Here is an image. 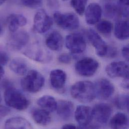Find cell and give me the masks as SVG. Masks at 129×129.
<instances>
[{"instance_id": "6da1fadb", "label": "cell", "mask_w": 129, "mask_h": 129, "mask_svg": "<svg viewBox=\"0 0 129 129\" xmlns=\"http://www.w3.org/2000/svg\"><path fill=\"white\" fill-rule=\"evenodd\" d=\"M70 93L74 99L82 103L91 102L96 97L94 84L89 81L75 83L70 88Z\"/></svg>"}, {"instance_id": "7a4b0ae2", "label": "cell", "mask_w": 129, "mask_h": 129, "mask_svg": "<svg viewBox=\"0 0 129 129\" xmlns=\"http://www.w3.org/2000/svg\"><path fill=\"white\" fill-rule=\"evenodd\" d=\"M4 99L7 106L18 111H24L29 105V101L27 97L12 86H8L6 89Z\"/></svg>"}, {"instance_id": "3957f363", "label": "cell", "mask_w": 129, "mask_h": 129, "mask_svg": "<svg viewBox=\"0 0 129 129\" xmlns=\"http://www.w3.org/2000/svg\"><path fill=\"white\" fill-rule=\"evenodd\" d=\"M45 79L37 70H31L22 79L21 84L23 89L29 93H37L44 86Z\"/></svg>"}, {"instance_id": "277c9868", "label": "cell", "mask_w": 129, "mask_h": 129, "mask_svg": "<svg viewBox=\"0 0 129 129\" xmlns=\"http://www.w3.org/2000/svg\"><path fill=\"white\" fill-rule=\"evenodd\" d=\"M53 19L56 24L64 30H73L79 26L78 17L72 12L62 13L56 12L53 15Z\"/></svg>"}, {"instance_id": "5b68a950", "label": "cell", "mask_w": 129, "mask_h": 129, "mask_svg": "<svg viewBox=\"0 0 129 129\" xmlns=\"http://www.w3.org/2000/svg\"><path fill=\"white\" fill-rule=\"evenodd\" d=\"M65 42L66 48L73 54L81 53L86 48L85 40L84 37L78 33H71L67 35Z\"/></svg>"}, {"instance_id": "8992f818", "label": "cell", "mask_w": 129, "mask_h": 129, "mask_svg": "<svg viewBox=\"0 0 129 129\" xmlns=\"http://www.w3.org/2000/svg\"><path fill=\"white\" fill-rule=\"evenodd\" d=\"M99 67V63L95 59L90 57H85L76 62L75 69L79 75L90 77L96 73Z\"/></svg>"}, {"instance_id": "52a82bcc", "label": "cell", "mask_w": 129, "mask_h": 129, "mask_svg": "<svg viewBox=\"0 0 129 129\" xmlns=\"http://www.w3.org/2000/svg\"><path fill=\"white\" fill-rule=\"evenodd\" d=\"M53 25L52 18L43 9H40L34 18L33 28L38 33L42 34L48 31Z\"/></svg>"}, {"instance_id": "ba28073f", "label": "cell", "mask_w": 129, "mask_h": 129, "mask_svg": "<svg viewBox=\"0 0 129 129\" xmlns=\"http://www.w3.org/2000/svg\"><path fill=\"white\" fill-rule=\"evenodd\" d=\"M29 40V35L26 31H17L12 33V34L10 36L8 40L7 45L11 50L20 51L27 45Z\"/></svg>"}, {"instance_id": "9c48e42d", "label": "cell", "mask_w": 129, "mask_h": 129, "mask_svg": "<svg viewBox=\"0 0 129 129\" xmlns=\"http://www.w3.org/2000/svg\"><path fill=\"white\" fill-rule=\"evenodd\" d=\"M105 14L112 19L128 18L129 16L128 6L116 4L113 1H108L104 6Z\"/></svg>"}, {"instance_id": "30bf717a", "label": "cell", "mask_w": 129, "mask_h": 129, "mask_svg": "<svg viewBox=\"0 0 129 129\" xmlns=\"http://www.w3.org/2000/svg\"><path fill=\"white\" fill-rule=\"evenodd\" d=\"M87 36L89 41L94 48L96 54L100 57L106 56L109 46L100 35L94 30L90 29L87 31Z\"/></svg>"}, {"instance_id": "8fae6325", "label": "cell", "mask_w": 129, "mask_h": 129, "mask_svg": "<svg viewBox=\"0 0 129 129\" xmlns=\"http://www.w3.org/2000/svg\"><path fill=\"white\" fill-rule=\"evenodd\" d=\"M106 72L111 78H129V66L123 61L113 62L108 65Z\"/></svg>"}, {"instance_id": "7c38bea8", "label": "cell", "mask_w": 129, "mask_h": 129, "mask_svg": "<svg viewBox=\"0 0 129 129\" xmlns=\"http://www.w3.org/2000/svg\"><path fill=\"white\" fill-rule=\"evenodd\" d=\"M96 96L102 100L110 98L115 91L114 84L106 78H101L98 80L94 84Z\"/></svg>"}, {"instance_id": "4fadbf2b", "label": "cell", "mask_w": 129, "mask_h": 129, "mask_svg": "<svg viewBox=\"0 0 129 129\" xmlns=\"http://www.w3.org/2000/svg\"><path fill=\"white\" fill-rule=\"evenodd\" d=\"M112 111L111 107L107 104H96L92 109L93 118L100 124H106L112 115Z\"/></svg>"}, {"instance_id": "5bb4252c", "label": "cell", "mask_w": 129, "mask_h": 129, "mask_svg": "<svg viewBox=\"0 0 129 129\" xmlns=\"http://www.w3.org/2000/svg\"><path fill=\"white\" fill-rule=\"evenodd\" d=\"M75 119L80 128H87L92 119V109L86 106H78L74 113Z\"/></svg>"}, {"instance_id": "9a60e30c", "label": "cell", "mask_w": 129, "mask_h": 129, "mask_svg": "<svg viewBox=\"0 0 129 129\" xmlns=\"http://www.w3.org/2000/svg\"><path fill=\"white\" fill-rule=\"evenodd\" d=\"M85 18L87 24L95 25L101 20L103 10L101 6L98 3L90 4L85 10Z\"/></svg>"}, {"instance_id": "2e32d148", "label": "cell", "mask_w": 129, "mask_h": 129, "mask_svg": "<svg viewBox=\"0 0 129 129\" xmlns=\"http://www.w3.org/2000/svg\"><path fill=\"white\" fill-rule=\"evenodd\" d=\"M49 76L52 87L57 91H63L67 78L64 71L61 69H54L50 72Z\"/></svg>"}, {"instance_id": "e0dca14e", "label": "cell", "mask_w": 129, "mask_h": 129, "mask_svg": "<svg viewBox=\"0 0 129 129\" xmlns=\"http://www.w3.org/2000/svg\"><path fill=\"white\" fill-rule=\"evenodd\" d=\"M56 112L58 116L64 121L70 119L74 112L73 104L67 100H60L57 102Z\"/></svg>"}, {"instance_id": "ac0fdd59", "label": "cell", "mask_w": 129, "mask_h": 129, "mask_svg": "<svg viewBox=\"0 0 129 129\" xmlns=\"http://www.w3.org/2000/svg\"><path fill=\"white\" fill-rule=\"evenodd\" d=\"M45 44L46 46L50 50L58 51L62 49L64 44V39L61 35L57 31H53L47 36Z\"/></svg>"}, {"instance_id": "d6986e66", "label": "cell", "mask_w": 129, "mask_h": 129, "mask_svg": "<svg viewBox=\"0 0 129 129\" xmlns=\"http://www.w3.org/2000/svg\"><path fill=\"white\" fill-rule=\"evenodd\" d=\"M27 23V19L22 14H12L7 18L8 27L12 33L17 31L19 27L25 26Z\"/></svg>"}, {"instance_id": "ffe728a7", "label": "cell", "mask_w": 129, "mask_h": 129, "mask_svg": "<svg viewBox=\"0 0 129 129\" xmlns=\"http://www.w3.org/2000/svg\"><path fill=\"white\" fill-rule=\"evenodd\" d=\"M32 117L34 121L37 124L46 126L51 122L50 113L43 109H35L32 111Z\"/></svg>"}, {"instance_id": "44dd1931", "label": "cell", "mask_w": 129, "mask_h": 129, "mask_svg": "<svg viewBox=\"0 0 129 129\" xmlns=\"http://www.w3.org/2000/svg\"><path fill=\"white\" fill-rule=\"evenodd\" d=\"M32 128L28 121L20 117L10 118L5 123V128L6 129H32Z\"/></svg>"}, {"instance_id": "7402d4cb", "label": "cell", "mask_w": 129, "mask_h": 129, "mask_svg": "<svg viewBox=\"0 0 129 129\" xmlns=\"http://www.w3.org/2000/svg\"><path fill=\"white\" fill-rule=\"evenodd\" d=\"M129 22L127 20L118 21L114 29L116 37L120 40H127L129 38Z\"/></svg>"}, {"instance_id": "603a6c76", "label": "cell", "mask_w": 129, "mask_h": 129, "mask_svg": "<svg viewBox=\"0 0 129 129\" xmlns=\"http://www.w3.org/2000/svg\"><path fill=\"white\" fill-rule=\"evenodd\" d=\"M37 103L41 109L52 113L56 111L57 102L53 96L45 95L40 98Z\"/></svg>"}, {"instance_id": "cb8c5ba5", "label": "cell", "mask_w": 129, "mask_h": 129, "mask_svg": "<svg viewBox=\"0 0 129 129\" xmlns=\"http://www.w3.org/2000/svg\"><path fill=\"white\" fill-rule=\"evenodd\" d=\"M25 54L32 59L41 62L48 61L50 57L49 55L46 53H45V51L38 46L31 48L26 52Z\"/></svg>"}, {"instance_id": "d4e9b609", "label": "cell", "mask_w": 129, "mask_h": 129, "mask_svg": "<svg viewBox=\"0 0 129 129\" xmlns=\"http://www.w3.org/2000/svg\"><path fill=\"white\" fill-rule=\"evenodd\" d=\"M10 69L19 75H24L27 72L28 66L26 61L21 58L13 59L9 65Z\"/></svg>"}, {"instance_id": "484cf974", "label": "cell", "mask_w": 129, "mask_h": 129, "mask_svg": "<svg viewBox=\"0 0 129 129\" xmlns=\"http://www.w3.org/2000/svg\"><path fill=\"white\" fill-rule=\"evenodd\" d=\"M128 123L127 116L124 113H118L111 119L110 126L112 129H123L127 127Z\"/></svg>"}, {"instance_id": "4316f807", "label": "cell", "mask_w": 129, "mask_h": 129, "mask_svg": "<svg viewBox=\"0 0 129 129\" xmlns=\"http://www.w3.org/2000/svg\"><path fill=\"white\" fill-rule=\"evenodd\" d=\"M114 103L115 106L122 110L129 111V95L127 94L118 95L114 99Z\"/></svg>"}, {"instance_id": "83f0119b", "label": "cell", "mask_w": 129, "mask_h": 129, "mask_svg": "<svg viewBox=\"0 0 129 129\" xmlns=\"http://www.w3.org/2000/svg\"><path fill=\"white\" fill-rule=\"evenodd\" d=\"M96 24V29L100 33L105 35H109L111 34L113 25L110 21L108 20L100 21Z\"/></svg>"}, {"instance_id": "f1b7e54d", "label": "cell", "mask_w": 129, "mask_h": 129, "mask_svg": "<svg viewBox=\"0 0 129 129\" xmlns=\"http://www.w3.org/2000/svg\"><path fill=\"white\" fill-rule=\"evenodd\" d=\"M88 0H71L70 4L75 11L79 15L84 13Z\"/></svg>"}, {"instance_id": "f546056e", "label": "cell", "mask_w": 129, "mask_h": 129, "mask_svg": "<svg viewBox=\"0 0 129 129\" xmlns=\"http://www.w3.org/2000/svg\"><path fill=\"white\" fill-rule=\"evenodd\" d=\"M21 1L24 6L31 9L40 7L43 3V0H21Z\"/></svg>"}, {"instance_id": "4dcf8cb0", "label": "cell", "mask_w": 129, "mask_h": 129, "mask_svg": "<svg viewBox=\"0 0 129 129\" xmlns=\"http://www.w3.org/2000/svg\"><path fill=\"white\" fill-rule=\"evenodd\" d=\"M72 58L70 55L67 53L61 54L58 57V61L63 64H69L71 62Z\"/></svg>"}, {"instance_id": "1f68e13d", "label": "cell", "mask_w": 129, "mask_h": 129, "mask_svg": "<svg viewBox=\"0 0 129 129\" xmlns=\"http://www.w3.org/2000/svg\"><path fill=\"white\" fill-rule=\"evenodd\" d=\"M9 56L8 54L3 51H0V65L4 66L8 63L9 61Z\"/></svg>"}, {"instance_id": "d6a6232c", "label": "cell", "mask_w": 129, "mask_h": 129, "mask_svg": "<svg viewBox=\"0 0 129 129\" xmlns=\"http://www.w3.org/2000/svg\"><path fill=\"white\" fill-rule=\"evenodd\" d=\"M10 109L5 106H0V119L7 116L10 112Z\"/></svg>"}, {"instance_id": "836d02e7", "label": "cell", "mask_w": 129, "mask_h": 129, "mask_svg": "<svg viewBox=\"0 0 129 129\" xmlns=\"http://www.w3.org/2000/svg\"><path fill=\"white\" fill-rule=\"evenodd\" d=\"M118 51L117 49L114 47H109L106 56H108L110 57H115L117 55Z\"/></svg>"}, {"instance_id": "e575fe53", "label": "cell", "mask_w": 129, "mask_h": 129, "mask_svg": "<svg viewBox=\"0 0 129 129\" xmlns=\"http://www.w3.org/2000/svg\"><path fill=\"white\" fill-rule=\"evenodd\" d=\"M122 54L123 57L127 60L129 61V46H124L122 50Z\"/></svg>"}, {"instance_id": "d590c367", "label": "cell", "mask_w": 129, "mask_h": 129, "mask_svg": "<svg viewBox=\"0 0 129 129\" xmlns=\"http://www.w3.org/2000/svg\"><path fill=\"white\" fill-rule=\"evenodd\" d=\"M121 86L125 89H128L129 88V78H124V80L121 83Z\"/></svg>"}, {"instance_id": "8d00e7d4", "label": "cell", "mask_w": 129, "mask_h": 129, "mask_svg": "<svg viewBox=\"0 0 129 129\" xmlns=\"http://www.w3.org/2000/svg\"><path fill=\"white\" fill-rule=\"evenodd\" d=\"M62 129H76L77 127L75 126L73 124H65L63 125L62 127Z\"/></svg>"}, {"instance_id": "74e56055", "label": "cell", "mask_w": 129, "mask_h": 129, "mask_svg": "<svg viewBox=\"0 0 129 129\" xmlns=\"http://www.w3.org/2000/svg\"><path fill=\"white\" fill-rule=\"evenodd\" d=\"M119 3L122 5L128 6H129V0H119Z\"/></svg>"}, {"instance_id": "f35d334b", "label": "cell", "mask_w": 129, "mask_h": 129, "mask_svg": "<svg viewBox=\"0 0 129 129\" xmlns=\"http://www.w3.org/2000/svg\"><path fill=\"white\" fill-rule=\"evenodd\" d=\"M4 73H5V71H4L2 66L0 65V80L3 78V77L4 75Z\"/></svg>"}, {"instance_id": "ab89813d", "label": "cell", "mask_w": 129, "mask_h": 129, "mask_svg": "<svg viewBox=\"0 0 129 129\" xmlns=\"http://www.w3.org/2000/svg\"><path fill=\"white\" fill-rule=\"evenodd\" d=\"M5 1H6V0H0V6L3 5L5 3Z\"/></svg>"}, {"instance_id": "60d3db41", "label": "cell", "mask_w": 129, "mask_h": 129, "mask_svg": "<svg viewBox=\"0 0 129 129\" xmlns=\"http://www.w3.org/2000/svg\"><path fill=\"white\" fill-rule=\"evenodd\" d=\"M2 28H1V26H0V35H1V33H2Z\"/></svg>"}, {"instance_id": "b9f144b4", "label": "cell", "mask_w": 129, "mask_h": 129, "mask_svg": "<svg viewBox=\"0 0 129 129\" xmlns=\"http://www.w3.org/2000/svg\"><path fill=\"white\" fill-rule=\"evenodd\" d=\"M2 101V98H1V93H0V103Z\"/></svg>"}, {"instance_id": "7bdbcfd3", "label": "cell", "mask_w": 129, "mask_h": 129, "mask_svg": "<svg viewBox=\"0 0 129 129\" xmlns=\"http://www.w3.org/2000/svg\"><path fill=\"white\" fill-rule=\"evenodd\" d=\"M63 1H67V0H63Z\"/></svg>"}]
</instances>
